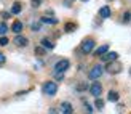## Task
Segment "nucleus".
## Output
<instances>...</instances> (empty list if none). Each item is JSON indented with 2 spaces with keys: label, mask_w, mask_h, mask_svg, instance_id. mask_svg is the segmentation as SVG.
Instances as JSON below:
<instances>
[{
  "label": "nucleus",
  "mask_w": 131,
  "mask_h": 114,
  "mask_svg": "<svg viewBox=\"0 0 131 114\" xmlns=\"http://www.w3.org/2000/svg\"><path fill=\"white\" fill-rule=\"evenodd\" d=\"M94 106L97 109H102L104 108V100H101V98H96V103H94Z\"/></svg>",
  "instance_id": "obj_21"
},
{
  "label": "nucleus",
  "mask_w": 131,
  "mask_h": 114,
  "mask_svg": "<svg viewBox=\"0 0 131 114\" xmlns=\"http://www.w3.org/2000/svg\"><path fill=\"white\" fill-rule=\"evenodd\" d=\"M5 45H8V39H6V37H0V47H5Z\"/></svg>",
  "instance_id": "obj_23"
},
{
  "label": "nucleus",
  "mask_w": 131,
  "mask_h": 114,
  "mask_svg": "<svg viewBox=\"0 0 131 114\" xmlns=\"http://www.w3.org/2000/svg\"><path fill=\"white\" fill-rule=\"evenodd\" d=\"M13 42H15L16 47H26L29 43V40H27V37H24V36H16Z\"/></svg>",
  "instance_id": "obj_7"
},
{
  "label": "nucleus",
  "mask_w": 131,
  "mask_h": 114,
  "mask_svg": "<svg viewBox=\"0 0 131 114\" xmlns=\"http://www.w3.org/2000/svg\"><path fill=\"white\" fill-rule=\"evenodd\" d=\"M42 92H43V95L54 97L56 92H58V85H56V82H45L43 87H42Z\"/></svg>",
  "instance_id": "obj_1"
},
{
  "label": "nucleus",
  "mask_w": 131,
  "mask_h": 114,
  "mask_svg": "<svg viewBox=\"0 0 131 114\" xmlns=\"http://www.w3.org/2000/svg\"><path fill=\"white\" fill-rule=\"evenodd\" d=\"M75 90L77 92H85V90H88V84L86 82H78L75 85Z\"/></svg>",
  "instance_id": "obj_16"
},
{
  "label": "nucleus",
  "mask_w": 131,
  "mask_h": 114,
  "mask_svg": "<svg viewBox=\"0 0 131 114\" xmlns=\"http://www.w3.org/2000/svg\"><path fill=\"white\" fill-rule=\"evenodd\" d=\"M40 2H42V0H32V5H34V6H35V8H37V6H38V5H40Z\"/></svg>",
  "instance_id": "obj_27"
},
{
  "label": "nucleus",
  "mask_w": 131,
  "mask_h": 114,
  "mask_svg": "<svg viewBox=\"0 0 131 114\" xmlns=\"http://www.w3.org/2000/svg\"><path fill=\"white\" fill-rule=\"evenodd\" d=\"M102 72H104V68H102V66H94V68L88 72V77L93 79V80H94V79H99V77L102 76Z\"/></svg>",
  "instance_id": "obj_3"
},
{
  "label": "nucleus",
  "mask_w": 131,
  "mask_h": 114,
  "mask_svg": "<svg viewBox=\"0 0 131 114\" xmlns=\"http://www.w3.org/2000/svg\"><path fill=\"white\" fill-rule=\"evenodd\" d=\"M123 109H125V106H123V104H118V106H117V111H118V112H123Z\"/></svg>",
  "instance_id": "obj_28"
},
{
  "label": "nucleus",
  "mask_w": 131,
  "mask_h": 114,
  "mask_svg": "<svg viewBox=\"0 0 131 114\" xmlns=\"http://www.w3.org/2000/svg\"><path fill=\"white\" fill-rule=\"evenodd\" d=\"M129 76H131V68H129Z\"/></svg>",
  "instance_id": "obj_30"
},
{
  "label": "nucleus",
  "mask_w": 131,
  "mask_h": 114,
  "mask_svg": "<svg viewBox=\"0 0 131 114\" xmlns=\"http://www.w3.org/2000/svg\"><path fill=\"white\" fill-rule=\"evenodd\" d=\"M107 71L110 72V74H118V72L122 71V66L118 64V63H115V61H112L109 66H107Z\"/></svg>",
  "instance_id": "obj_8"
},
{
  "label": "nucleus",
  "mask_w": 131,
  "mask_h": 114,
  "mask_svg": "<svg viewBox=\"0 0 131 114\" xmlns=\"http://www.w3.org/2000/svg\"><path fill=\"white\" fill-rule=\"evenodd\" d=\"M123 23L131 24V11H126L125 15H123Z\"/></svg>",
  "instance_id": "obj_20"
},
{
  "label": "nucleus",
  "mask_w": 131,
  "mask_h": 114,
  "mask_svg": "<svg viewBox=\"0 0 131 114\" xmlns=\"http://www.w3.org/2000/svg\"><path fill=\"white\" fill-rule=\"evenodd\" d=\"M11 31L15 32V34L19 36V32L23 31V23L21 21H15V23H13V26H11Z\"/></svg>",
  "instance_id": "obj_11"
},
{
  "label": "nucleus",
  "mask_w": 131,
  "mask_h": 114,
  "mask_svg": "<svg viewBox=\"0 0 131 114\" xmlns=\"http://www.w3.org/2000/svg\"><path fill=\"white\" fill-rule=\"evenodd\" d=\"M2 18H3V19H8V18H10V13H8V11H2Z\"/></svg>",
  "instance_id": "obj_25"
},
{
  "label": "nucleus",
  "mask_w": 131,
  "mask_h": 114,
  "mask_svg": "<svg viewBox=\"0 0 131 114\" xmlns=\"http://www.w3.org/2000/svg\"><path fill=\"white\" fill-rule=\"evenodd\" d=\"M32 31H34V32L40 31V23H34V24H32Z\"/></svg>",
  "instance_id": "obj_24"
},
{
  "label": "nucleus",
  "mask_w": 131,
  "mask_h": 114,
  "mask_svg": "<svg viewBox=\"0 0 131 114\" xmlns=\"http://www.w3.org/2000/svg\"><path fill=\"white\" fill-rule=\"evenodd\" d=\"M110 13H112V11H110V6H107V5H104L102 8H99V16L104 18V19L110 18Z\"/></svg>",
  "instance_id": "obj_9"
},
{
  "label": "nucleus",
  "mask_w": 131,
  "mask_h": 114,
  "mask_svg": "<svg viewBox=\"0 0 131 114\" xmlns=\"http://www.w3.org/2000/svg\"><path fill=\"white\" fill-rule=\"evenodd\" d=\"M75 28H77V24H74V23H67V24L64 26V31H66V32H74Z\"/></svg>",
  "instance_id": "obj_18"
},
{
  "label": "nucleus",
  "mask_w": 131,
  "mask_h": 114,
  "mask_svg": "<svg viewBox=\"0 0 131 114\" xmlns=\"http://www.w3.org/2000/svg\"><path fill=\"white\" fill-rule=\"evenodd\" d=\"M42 47H43V48L45 50H53L54 48V43L53 42H51V40H48V39H42Z\"/></svg>",
  "instance_id": "obj_12"
},
{
  "label": "nucleus",
  "mask_w": 131,
  "mask_h": 114,
  "mask_svg": "<svg viewBox=\"0 0 131 114\" xmlns=\"http://www.w3.org/2000/svg\"><path fill=\"white\" fill-rule=\"evenodd\" d=\"M118 98H120V95H118L117 92H112V90H110V92H109V95H107V100H109V101H112V103L118 101Z\"/></svg>",
  "instance_id": "obj_15"
},
{
  "label": "nucleus",
  "mask_w": 131,
  "mask_h": 114,
  "mask_svg": "<svg viewBox=\"0 0 131 114\" xmlns=\"http://www.w3.org/2000/svg\"><path fill=\"white\" fill-rule=\"evenodd\" d=\"M107 50H109V45H107V43H106V45H101L99 48H96L94 55H96V56H99V55H106V53H107Z\"/></svg>",
  "instance_id": "obj_14"
},
{
  "label": "nucleus",
  "mask_w": 131,
  "mask_h": 114,
  "mask_svg": "<svg viewBox=\"0 0 131 114\" xmlns=\"http://www.w3.org/2000/svg\"><path fill=\"white\" fill-rule=\"evenodd\" d=\"M40 23H45V24H56L58 19H56V18H47V16H43V18L40 19Z\"/></svg>",
  "instance_id": "obj_17"
},
{
  "label": "nucleus",
  "mask_w": 131,
  "mask_h": 114,
  "mask_svg": "<svg viewBox=\"0 0 131 114\" xmlns=\"http://www.w3.org/2000/svg\"><path fill=\"white\" fill-rule=\"evenodd\" d=\"M69 66H70L69 59H59V61L54 64V74H62L66 69H69Z\"/></svg>",
  "instance_id": "obj_2"
},
{
  "label": "nucleus",
  "mask_w": 131,
  "mask_h": 114,
  "mask_svg": "<svg viewBox=\"0 0 131 114\" xmlns=\"http://www.w3.org/2000/svg\"><path fill=\"white\" fill-rule=\"evenodd\" d=\"M93 48H94V40L93 39H85L82 42V51L83 53H90Z\"/></svg>",
  "instance_id": "obj_4"
},
{
  "label": "nucleus",
  "mask_w": 131,
  "mask_h": 114,
  "mask_svg": "<svg viewBox=\"0 0 131 114\" xmlns=\"http://www.w3.org/2000/svg\"><path fill=\"white\" fill-rule=\"evenodd\" d=\"M6 32H8V26L5 23H0V36H5Z\"/></svg>",
  "instance_id": "obj_19"
},
{
  "label": "nucleus",
  "mask_w": 131,
  "mask_h": 114,
  "mask_svg": "<svg viewBox=\"0 0 131 114\" xmlns=\"http://www.w3.org/2000/svg\"><path fill=\"white\" fill-rule=\"evenodd\" d=\"M3 63H5V55L0 51V64H3Z\"/></svg>",
  "instance_id": "obj_26"
},
{
  "label": "nucleus",
  "mask_w": 131,
  "mask_h": 114,
  "mask_svg": "<svg viewBox=\"0 0 131 114\" xmlns=\"http://www.w3.org/2000/svg\"><path fill=\"white\" fill-rule=\"evenodd\" d=\"M85 108H86V111H88V112H90V114H91V112H93V109H91V106H90V104H88V103H86V106H85Z\"/></svg>",
  "instance_id": "obj_29"
},
{
  "label": "nucleus",
  "mask_w": 131,
  "mask_h": 114,
  "mask_svg": "<svg viewBox=\"0 0 131 114\" xmlns=\"http://www.w3.org/2000/svg\"><path fill=\"white\" fill-rule=\"evenodd\" d=\"M117 58H118V53L110 51V53H106V55L102 56V61L104 63H110V61H117Z\"/></svg>",
  "instance_id": "obj_6"
},
{
  "label": "nucleus",
  "mask_w": 131,
  "mask_h": 114,
  "mask_svg": "<svg viewBox=\"0 0 131 114\" xmlns=\"http://www.w3.org/2000/svg\"><path fill=\"white\" fill-rule=\"evenodd\" d=\"M61 112H62V114H72V104H70L69 101L61 103Z\"/></svg>",
  "instance_id": "obj_10"
},
{
  "label": "nucleus",
  "mask_w": 131,
  "mask_h": 114,
  "mask_svg": "<svg viewBox=\"0 0 131 114\" xmlns=\"http://www.w3.org/2000/svg\"><path fill=\"white\" fill-rule=\"evenodd\" d=\"M90 92H91V95L96 97V98H99L101 95V92H102V85L99 82H93V85L90 87Z\"/></svg>",
  "instance_id": "obj_5"
},
{
  "label": "nucleus",
  "mask_w": 131,
  "mask_h": 114,
  "mask_svg": "<svg viewBox=\"0 0 131 114\" xmlns=\"http://www.w3.org/2000/svg\"><path fill=\"white\" fill-rule=\"evenodd\" d=\"M83 2H88V0H83Z\"/></svg>",
  "instance_id": "obj_31"
},
{
  "label": "nucleus",
  "mask_w": 131,
  "mask_h": 114,
  "mask_svg": "<svg viewBox=\"0 0 131 114\" xmlns=\"http://www.w3.org/2000/svg\"><path fill=\"white\" fill-rule=\"evenodd\" d=\"M35 53L37 55H45V48L43 47H35Z\"/></svg>",
  "instance_id": "obj_22"
},
{
  "label": "nucleus",
  "mask_w": 131,
  "mask_h": 114,
  "mask_svg": "<svg viewBox=\"0 0 131 114\" xmlns=\"http://www.w3.org/2000/svg\"><path fill=\"white\" fill-rule=\"evenodd\" d=\"M21 10H23V5L19 3V2H15V3H13V6H11V13H13V15H19V13H21Z\"/></svg>",
  "instance_id": "obj_13"
}]
</instances>
